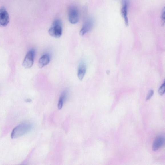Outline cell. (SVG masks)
Returning a JSON list of instances; mask_svg holds the SVG:
<instances>
[{"label":"cell","instance_id":"cell-1","mask_svg":"<svg viewBox=\"0 0 165 165\" xmlns=\"http://www.w3.org/2000/svg\"><path fill=\"white\" fill-rule=\"evenodd\" d=\"M33 125L29 122H25L16 126L12 132L11 137L14 139L18 138L31 131Z\"/></svg>","mask_w":165,"mask_h":165},{"label":"cell","instance_id":"cell-2","mask_svg":"<svg viewBox=\"0 0 165 165\" xmlns=\"http://www.w3.org/2000/svg\"><path fill=\"white\" fill-rule=\"evenodd\" d=\"M62 23L61 20L57 19L54 20L48 31L50 36L56 38H59L62 35Z\"/></svg>","mask_w":165,"mask_h":165},{"label":"cell","instance_id":"cell-3","mask_svg":"<svg viewBox=\"0 0 165 165\" xmlns=\"http://www.w3.org/2000/svg\"><path fill=\"white\" fill-rule=\"evenodd\" d=\"M68 20L72 24H76L79 21V15L78 9L74 6L69 7L68 11Z\"/></svg>","mask_w":165,"mask_h":165},{"label":"cell","instance_id":"cell-4","mask_svg":"<svg viewBox=\"0 0 165 165\" xmlns=\"http://www.w3.org/2000/svg\"><path fill=\"white\" fill-rule=\"evenodd\" d=\"M34 55L35 51L33 50H31L27 52L22 63V66L25 68L29 69L33 66Z\"/></svg>","mask_w":165,"mask_h":165},{"label":"cell","instance_id":"cell-5","mask_svg":"<svg viewBox=\"0 0 165 165\" xmlns=\"http://www.w3.org/2000/svg\"><path fill=\"white\" fill-rule=\"evenodd\" d=\"M9 22V17L8 12L5 7L0 9V26H6Z\"/></svg>","mask_w":165,"mask_h":165},{"label":"cell","instance_id":"cell-6","mask_svg":"<svg viewBox=\"0 0 165 165\" xmlns=\"http://www.w3.org/2000/svg\"><path fill=\"white\" fill-rule=\"evenodd\" d=\"M93 25V20L91 18L87 19L84 22L83 25L80 31V35L81 36H84L91 31Z\"/></svg>","mask_w":165,"mask_h":165},{"label":"cell","instance_id":"cell-7","mask_svg":"<svg viewBox=\"0 0 165 165\" xmlns=\"http://www.w3.org/2000/svg\"><path fill=\"white\" fill-rule=\"evenodd\" d=\"M129 6L128 0H123L122 7L121 9V13L124 19L125 23L126 26L128 25V11Z\"/></svg>","mask_w":165,"mask_h":165},{"label":"cell","instance_id":"cell-8","mask_svg":"<svg viewBox=\"0 0 165 165\" xmlns=\"http://www.w3.org/2000/svg\"><path fill=\"white\" fill-rule=\"evenodd\" d=\"M164 142V138L163 136H159L157 137L154 141L152 149L154 151L157 150L160 147L163 145Z\"/></svg>","mask_w":165,"mask_h":165},{"label":"cell","instance_id":"cell-9","mask_svg":"<svg viewBox=\"0 0 165 165\" xmlns=\"http://www.w3.org/2000/svg\"><path fill=\"white\" fill-rule=\"evenodd\" d=\"M86 67L85 64L82 62L79 66L77 77L80 81L83 79L86 72Z\"/></svg>","mask_w":165,"mask_h":165},{"label":"cell","instance_id":"cell-10","mask_svg":"<svg viewBox=\"0 0 165 165\" xmlns=\"http://www.w3.org/2000/svg\"><path fill=\"white\" fill-rule=\"evenodd\" d=\"M50 57L49 55L44 54L40 58L38 63L39 68L41 69L48 64L50 62Z\"/></svg>","mask_w":165,"mask_h":165},{"label":"cell","instance_id":"cell-11","mask_svg":"<svg viewBox=\"0 0 165 165\" xmlns=\"http://www.w3.org/2000/svg\"><path fill=\"white\" fill-rule=\"evenodd\" d=\"M68 95V92L67 91H64L62 92L60 96L58 104V108L61 109L63 107L64 102L65 101Z\"/></svg>","mask_w":165,"mask_h":165},{"label":"cell","instance_id":"cell-12","mask_svg":"<svg viewBox=\"0 0 165 165\" xmlns=\"http://www.w3.org/2000/svg\"><path fill=\"white\" fill-rule=\"evenodd\" d=\"M165 84L164 83L160 87L158 90V93L161 96L163 95L165 93Z\"/></svg>","mask_w":165,"mask_h":165},{"label":"cell","instance_id":"cell-13","mask_svg":"<svg viewBox=\"0 0 165 165\" xmlns=\"http://www.w3.org/2000/svg\"><path fill=\"white\" fill-rule=\"evenodd\" d=\"M162 24V26H164L165 23V8L162 10L161 15Z\"/></svg>","mask_w":165,"mask_h":165},{"label":"cell","instance_id":"cell-14","mask_svg":"<svg viewBox=\"0 0 165 165\" xmlns=\"http://www.w3.org/2000/svg\"><path fill=\"white\" fill-rule=\"evenodd\" d=\"M154 93V92L153 90H151L149 91L146 97V100H150L151 98V97L153 95Z\"/></svg>","mask_w":165,"mask_h":165}]
</instances>
